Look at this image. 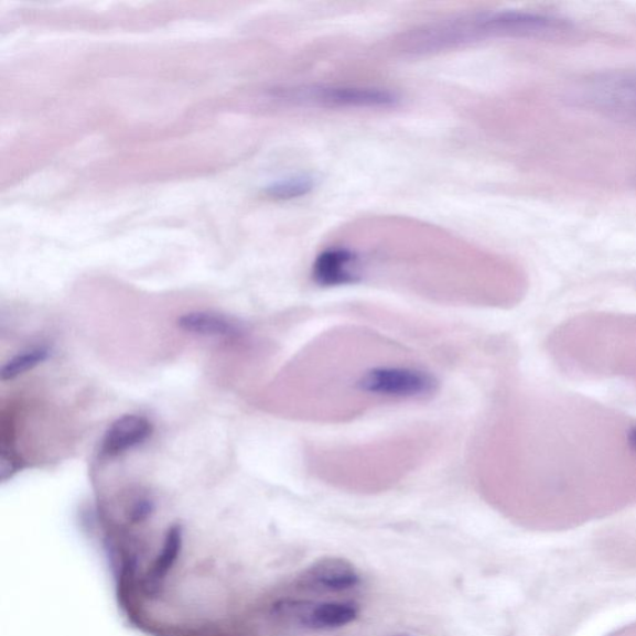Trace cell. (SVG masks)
<instances>
[{"label":"cell","instance_id":"8","mask_svg":"<svg viewBox=\"0 0 636 636\" xmlns=\"http://www.w3.org/2000/svg\"><path fill=\"white\" fill-rule=\"evenodd\" d=\"M152 434V424L141 416H123L107 429L103 440V453L107 456L120 455L127 450L145 442Z\"/></svg>","mask_w":636,"mask_h":636},{"label":"cell","instance_id":"7","mask_svg":"<svg viewBox=\"0 0 636 636\" xmlns=\"http://www.w3.org/2000/svg\"><path fill=\"white\" fill-rule=\"evenodd\" d=\"M359 583V575L346 559L325 557L303 572L300 584L303 589L317 592H345Z\"/></svg>","mask_w":636,"mask_h":636},{"label":"cell","instance_id":"2","mask_svg":"<svg viewBox=\"0 0 636 636\" xmlns=\"http://www.w3.org/2000/svg\"><path fill=\"white\" fill-rule=\"evenodd\" d=\"M267 99L283 109L380 110L400 103L397 93L381 87L299 84L271 87Z\"/></svg>","mask_w":636,"mask_h":636},{"label":"cell","instance_id":"11","mask_svg":"<svg viewBox=\"0 0 636 636\" xmlns=\"http://www.w3.org/2000/svg\"><path fill=\"white\" fill-rule=\"evenodd\" d=\"M317 180L311 174H297L272 182L266 188L267 197L276 201H291L306 197L316 188Z\"/></svg>","mask_w":636,"mask_h":636},{"label":"cell","instance_id":"5","mask_svg":"<svg viewBox=\"0 0 636 636\" xmlns=\"http://www.w3.org/2000/svg\"><path fill=\"white\" fill-rule=\"evenodd\" d=\"M272 614L302 628L332 630L356 621L358 608L356 604L348 602L281 601L272 605Z\"/></svg>","mask_w":636,"mask_h":636},{"label":"cell","instance_id":"10","mask_svg":"<svg viewBox=\"0 0 636 636\" xmlns=\"http://www.w3.org/2000/svg\"><path fill=\"white\" fill-rule=\"evenodd\" d=\"M179 326L193 335L234 337L240 335L237 321L214 312H190L179 320Z\"/></svg>","mask_w":636,"mask_h":636},{"label":"cell","instance_id":"4","mask_svg":"<svg viewBox=\"0 0 636 636\" xmlns=\"http://www.w3.org/2000/svg\"><path fill=\"white\" fill-rule=\"evenodd\" d=\"M576 103L591 110L636 121V71L613 72L586 78L575 90Z\"/></svg>","mask_w":636,"mask_h":636},{"label":"cell","instance_id":"9","mask_svg":"<svg viewBox=\"0 0 636 636\" xmlns=\"http://www.w3.org/2000/svg\"><path fill=\"white\" fill-rule=\"evenodd\" d=\"M183 548V528L174 525L165 533L161 553L152 564V569L144 580V590L149 595L160 592L162 584L168 579L169 573L177 563Z\"/></svg>","mask_w":636,"mask_h":636},{"label":"cell","instance_id":"12","mask_svg":"<svg viewBox=\"0 0 636 636\" xmlns=\"http://www.w3.org/2000/svg\"><path fill=\"white\" fill-rule=\"evenodd\" d=\"M51 355L45 347H37L23 352V354L15 356L8 360L2 368V379L11 380L25 374V371L42 365Z\"/></svg>","mask_w":636,"mask_h":636},{"label":"cell","instance_id":"14","mask_svg":"<svg viewBox=\"0 0 636 636\" xmlns=\"http://www.w3.org/2000/svg\"><path fill=\"white\" fill-rule=\"evenodd\" d=\"M628 445L632 450V453L636 456V425H634L629 429Z\"/></svg>","mask_w":636,"mask_h":636},{"label":"cell","instance_id":"13","mask_svg":"<svg viewBox=\"0 0 636 636\" xmlns=\"http://www.w3.org/2000/svg\"><path fill=\"white\" fill-rule=\"evenodd\" d=\"M154 510V505L152 502L149 500H140L136 502V504L131 507V511L129 513V518L131 522L139 524L143 522L149 518Z\"/></svg>","mask_w":636,"mask_h":636},{"label":"cell","instance_id":"1","mask_svg":"<svg viewBox=\"0 0 636 636\" xmlns=\"http://www.w3.org/2000/svg\"><path fill=\"white\" fill-rule=\"evenodd\" d=\"M563 19L525 11L466 13L410 29L396 41V51L407 56H429L495 41V39L545 37L569 31Z\"/></svg>","mask_w":636,"mask_h":636},{"label":"cell","instance_id":"6","mask_svg":"<svg viewBox=\"0 0 636 636\" xmlns=\"http://www.w3.org/2000/svg\"><path fill=\"white\" fill-rule=\"evenodd\" d=\"M360 277V258L348 248H328L319 254L312 266V279L322 288L349 285L359 281Z\"/></svg>","mask_w":636,"mask_h":636},{"label":"cell","instance_id":"3","mask_svg":"<svg viewBox=\"0 0 636 636\" xmlns=\"http://www.w3.org/2000/svg\"><path fill=\"white\" fill-rule=\"evenodd\" d=\"M439 381L430 371L416 366L371 367L356 381L359 394L376 398L414 400L433 396Z\"/></svg>","mask_w":636,"mask_h":636}]
</instances>
